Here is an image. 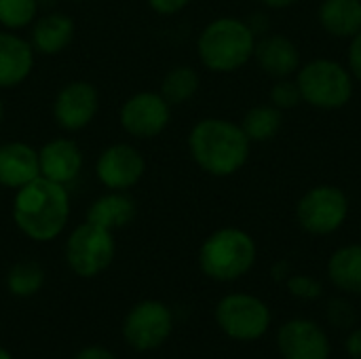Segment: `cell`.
<instances>
[{
  "instance_id": "16",
  "label": "cell",
  "mask_w": 361,
  "mask_h": 359,
  "mask_svg": "<svg viewBox=\"0 0 361 359\" xmlns=\"http://www.w3.org/2000/svg\"><path fill=\"white\" fill-rule=\"evenodd\" d=\"M36 66V51L19 32L0 28V91L23 85Z\"/></svg>"
},
{
  "instance_id": "18",
  "label": "cell",
  "mask_w": 361,
  "mask_h": 359,
  "mask_svg": "<svg viewBox=\"0 0 361 359\" xmlns=\"http://www.w3.org/2000/svg\"><path fill=\"white\" fill-rule=\"evenodd\" d=\"M40 176L38 148L27 142L11 140L0 144V186L17 190Z\"/></svg>"
},
{
  "instance_id": "29",
  "label": "cell",
  "mask_w": 361,
  "mask_h": 359,
  "mask_svg": "<svg viewBox=\"0 0 361 359\" xmlns=\"http://www.w3.org/2000/svg\"><path fill=\"white\" fill-rule=\"evenodd\" d=\"M192 0H146L148 8L157 15L169 17V15H178L182 13Z\"/></svg>"
},
{
  "instance_id": "19",
  "label": "cell",
  "mask_w": 361,
  "mask_h": 359,
  "mask_svg": "<svg viewBox=\"0 0 361 359\" xmlns=\"http://www.w3.org/2000/svg\"><path fill=\"white\" fill-rule=\"evenodd\" d=\"M137 216V203L129 193L123 190H106L97 199L91 201L87 209V220L108 229V231H121L127 229Z\"/></svg>"
},
{
  "instance_id": "21",
  "label": "cell",
  "mask_w": 361,
  "mask_h": 359,
  "mask_svg": "<svg viewBox=\"0 0 361 359\" xmlns=\"http://www.w3.org/2000/svg\"><path fill=\"white\" fill-rule=\"evenodd\" d=\"M326 273L338 292L361 296V243H349L334 250L328 258Z\"/></svg>"
},
{
  "instance_id": "4",
  "label": "cell",
  "mask_w": 361,
  "mask_h": 359,
  "mask_svg": "<svg viewBox=\"0 0 361 359\" xmlns=\"http://www.w3.org/2000/svg\"><path fill=\"white\" fill-rule=\"evenodd\" d=\"M258 258L254 237L239 226H222L205 237L199 248L201 273L218 284H233L245 277Z\"/></svg>"
},
{
  "instance_id": "20",
  "label": "cell",
  "mask_w": 361,
  "mask_h": 359,
  "mask_svg": "<svg viewBox=\"0 0 361 359\" xmlns=\"http://www.w3.org/2000/svg\"><path fill=\"white\" fill-rule=\"evenodd\" d=\"M317 21L332 38L351 40L361 30V0H322Z\"/></svg>"
},
{
  "instance_id": "31",
  "label": "cell",
  "mask_w": 361,
  "mask_h": 359,
  "mask_svg": "<svg viewBox=\"0 0 361 359\" xmlns=\"http://www.w3.org/2000/svg\"><path fill=\"white\" fill-rule=\"evenodd\" d=\"M345 353L349 359H361V326H355L347 332Z\"/></svg>"
},
{
  "instance_id": "17",
  "label": "cell",
  "mask_w": 361,
  "mask_h": 359,
  "mask_svg": "<svg viewBox=\"0 0 361 359\" xmlns=\"http://www.w3.org/2000/svg\"><path fill=\"white\" fill-rule=\"evenodd\" d=\"M76 36V23L68 13L51 11L36 17L30 25V44L34 47L36 55L55 57L63 53Z\"/></svg>"
},
{
  "instance_id": "9",
  "label": "cell",
  "mask_w": 361,
  "mask_h": 359,
  "mask_svg": "<svg viewBox=\"0 0 361 359\" xmlns=\"http://www.w3.org/2000/svg\"><path fill=\"white\" fill-rule=\"evenodd\" d=\"M173 324V311L163 300L146 298L135 303L127 311L121 332L131 349L148 353L163 347L169 341Z\"/></svg>"
},
{
  "instance_id": "8",
  "label": "cell",
  "mask_w": 361,
  "mask_h": 359,
  "mask_svg": "<svg viewBox=\"0 0 361 359\" xmlns=\"http://www.w3.org/2000/svg\"><path fill=\"white\" fill-rule=\"evenodd\" d=\"M349 218V197L341 186H311L296 203L298 226L313 237L334 235Z\"/></svg>"
},
{
  "instance_id": "2",
  "label": "cell",
  "mask_w": 361,
  "mask_h": 359,
  "mask_svg": "<svg viewBox=\"0 0 361 359\" xmlns=\"http://www.w3.org/2000/svg\"><path fill=\"white\" fill-rule=\"evenodd\" d=\"M186 146L195 165L212 178H231L239 174L252 150V142L241 125L222 116L197 121L188 131Z\"/></svg>"
},
{
  "instance_id": "15",
  "label": "cell",
  "mask_w": 361,
  "mask_h": 359,
  "mask_svg": "<svg viewBox=\"0 0 361 359\" xmlns=\"http://www.w3.org/2000/svg\"><path fill=\"white\" fill-rule=\"evenodd\" d=\"M254 61L271 78H290L302 66L298 44L286 34H262L256 38Z\"/></svg>"
},
{
  "instance_id": "23",
  "label": "cell",
  "mask_w": 361,
  "mask_h": 359,
  "mask_svg": "<svg viewBox=\"0 0 361 359\" xmlns=\"http://www.w3.org/2000/svg\"><path fill=\"white\" fill-rule=\"evenodd\" d=\"M199 87H201L199 72L188 63H178L165 72L161 87H159V93L171 106H182L199 93Z\"/></svg>"
},
{
  "instance_id": "7",
  "label": "cell",
  "mask_w": 361,
  "mask_h": 359,
  "mask_svg": "<svg viewBox=\"0 0 361 359\" xmlns=\"http://www.w3.org/2000/svg\"><path fill=\"white\" fill-rule=\"evenodd\" d=\"M116 256L114 233L89 220L74 226L63 245L68 269L82 279H93L110 269Z\"/></svg>"
},
{
  "instance_id": "36",
  "label": "cell",
  "mask_w": 361,
  "mask_h": 359,
  "mask_svg": "<svg viewBox=\"0 0 361 359\" xmlns=\"http://www.w3.org/2000/svg\"><path fill=\"white\" fill-rule=\"evenodd\" d=\"M4 121V102H2V95H0V125Z\"/></svg>"
},
{
  "instance_id": "13",
  "label": "cell",
  "mask_w": 361,
  "mask_h": 359,
  "mask_svg": "<svg viewBox=\"0 0 361 359\" xmlns=\"http://www.w3.org/2000/svg\"><path fill=\"white\" fill-rule=\"evenodd\" d=\"M277 351L281 359H330L332 341L328 330L315 320L292 317L279 326Z\"/></svg>"
},
{
  "instance_id": "33",
  "label": "cell",
  "mask_w": 361,
  "mask_h": 359,
  "mask_svg": "<svg viewBox=\"0 0 361 359\" xmlns=\"http://www.w3.org/2000/svg\"><path fill=\"white\" fill-rule=\"evenodd\" d=\"M292 273H294V271H292V264H290L288 260H277V262L271 267V277H273L275 284H286V281L290 279Z\"/></svg>"
},
{
  "instance_id": "35",
  "label": "cell",
  "mask_w": 361,
  "mask_h": 359,
  "mask_svg": "<svg viewBox=\"0 0 361 359\" xmlns=\"http://www.w3.org/2000/svg\"><path fill=\"white\" fill-rule=\"evenodd\" d=\"M0 359H13V355H11V353H8V351L2 347V345H0Z\"/></svg>"
},
{
  "instance_id": "37",
  "label": "cell",
  "mask_w": 361,
  "mask_h": 359,
  "mask_svg": "<svg viewBox=\"0 0 361 359\" xmlns=\"http://www.w3.org/2000/svg\"><path fill=\"white\" fill-rule=\"evenodd\" d=\"M72 2H85V0H72Z\"/></svg>"
},
{
  "instance_id": "27",
  "label": "cell",
  "mask_w": 361,
  "mask_h": 359,
  "mask_svg": "<svg viewBox=\"0 0 361 359\" xmlns=\"http://www.w3.org/2000/svg\"><path fill=\"white\" fill-rule=\"evenodd\" d=\"M286 290L292 298L296 300H305V303H313L319 300L324 296V284L313 277V275H305V273H292L290 279L286 281Z\"/></svg>"
},
{
  "instance_id": "34",
  "label": "cell",
  "mask_w": 361,
  "mask_h": 359,
  "mask_svg": "<svg viewBox=\"0 0 361 359\" xmlns=\"http://www.w3.org/2000/svg\"><path fill=\"white\" fill-rule=\"evenodd\" d=\"M260 2L269 8H288V6L296 4L298 0H260Z\"/></svg>"
},
{
  "instance_id": "5",
  "label": "cell",
  "mask_w": 361,
  "mask_h": 359,
  "mask_svg": "<svg viewBox=\"0 0 361 359\" xmlns=\"http://www.w3.org/2000/svg\"><path fill=\"white\" fill-rule=\"evenodd\" d=\"M302 102L317 110H341L355 93L351 70L330 57H317L298 68L294 74Z\"/></svg>"
},
{
  "instance_id": "30",
  "label": "cell",
  "mask_w": 361,
  "mask_h": 359,
  "mask_svg": "<svg viewBox=\"0 0 361 359\" xmlns=\"http://www.w3.org/2000/svg\"><path fill=\"white\" fill-rule=\"evenodd\" d=\"M347 68L351 70L353 78L361 83V30L349 40V53H347Z\"/></svg>"
},
{
  "instance_id": "26",
  "label": "cell",
  "mask_w": 361,
  "mask_h": 359,
  "mask_svg": "<svg viewBox=\"0 0 361 359\" xmlns=\"http://www.w3.org/2000/svg\"><path fill=\"white\" fill-rule=\"evenodd\" d=\"M326 322L338 332H349L357 324V309L349 298H330L326 305Z\"/></svg>"
},
{
  "instance_id": "10",
  "label": "cell",
  "mask_w": 361,
  "mask_h": 359,
  "mask_svg": "<svg viewBox=\"0 0 361 359\" xmlns=\"http://www.w3.org/2000/svg\"><path fill=\"white\" fill-rule=\"evenodd\" d=\"M171 108L159 91H137L121 104V129L135 140L159 138L171 123Z\"/></svg>"
},
{
  "instance_id": "32",
  "label": "cell",
  "mask_w": 361,
  "mask_h": 359,
  "mask_svg": "<svg viewBox=\"0 0 361 359\" xmlns=\"http://www.w3.org/2000/svg\"><path fill=\"white\" fill-rule=\"evenodd\" d=\"M74 359H118L110 349H106V347H102V345H87V347H82Z\"/></svg>"
},
{
  "instance_id": "24",
  "label": "cell",
  "mask_w": 361,
  "mask_h": 359,
  "mask_svg": "<svg viewBox=\"0 0 361 359\" xmlns=\"http://www.w3.org/2000/svg\"><path fill=\"white\" fill-rule=\"evenodd\" d=\"M44 286V269L34 260H21L6 273V290L15 298H32Z\"/></svg>"
},
{
  "instance_id": "11",
  "label": "cell",
  "mask_w": 361,
  "mask_h": 359,
  "mask_svg": "<svg viewBox=\"0 0 361 359\" xmlns=\"http://www.w3.org/2000/svg\"><path fill=\"white\" fill-rule=\"evenodd\" d=\"M93 174L106 190L129 193L146 174V159L140 148L129 142H114L99 150Z\"/></svg>"
},
{
  "instance_id": "22",
  "label": "cell",
  "mask_w": 361,
  "mask_h": 359,
  "mask_svg": "<svg viewBox=\"0 0 361 359\" xmlns=\"http://www.w3.org/2000/svg\"><path fill=\"white\" fill-rule=\"evenodd\" d=\"M239 125L252 144L271 142L283 127V112L273 104H258L243 114Z\"/></svg>"
},
{
  "instance_id": "28",
  "label": "cell",
  "mask_w": 361,
  "mask_h": 359,
  "mask_svg": "<svg viewBox=\"0 0 361 359\" xmlns=\"http://www.w3.org/2000/svg\"><path fill=\"white\" fill-rule=\"evenodd\" d=\"M269 99L281 112L292 110V108L302 104L300 89H298V85H296V80L292 76L290 78H275V83L271 87V93H269Z\"/></svg>"
},
{
  "instance_id": "3",
  "label": "cell",
  "mask_w": 361,
  "mask_h": 359,
  "mask_svg": "<svg viewBox=\"0 0 361 359\" xmlns=\"http://www.w3.org/2000/svg\"><path fill=\"white\" fill-rule=\"evenodd\" d=\"M256 34L241 17L212 19L197 36V57L214 74H233L254 59Z\"/></svg>"
},
{
  "instance_id": "1",
  "label": "cell",
  "mask_w": 361,
  "mask_h": 359,
  "mask_svg": "<svg viewBox=\"0 0 361 359\" xmlns=\"http://www.w3.org/2000/svg\"><path fill=\"white\" fill-rule=\"evenodd\" d=\"M70 212L68 186L42 176L17 188L11 203V216L17 231L34 243H49L63 235Z\"/></svg>"
},
{
  "instance_id": "12",
  "label": "cell",
  "mask_w": 361,
  "mask_h": 359,
  "mask_svg": "<svg viewBox=\"0 0 361 359\" xmlns=\"http://www.w3.org/2000/svg\"><path fill=\"white\" fill-rule=\"evenodd\" d=\"M53 121L66 133H78L87 129L99 112V91L89 80H70L55 93Z\"/></svg>"
},
{
  "instance_id": "14",
  "label": "cell",
  "mask_w": 361,
  "mask_h": 359,
  "mask_svg": "<svg viewBox=\"0 0 361 359\" xmlns=\"http://www.w3.org/2000/svg\"><path fill=\"white\" fill-rule=\"evenodd\" d=\"M85 165V154L72 138H51L38 148V169L40 176L57 182L72 184Z\"/></svg>"
},
{
  "instance_id": "6",
  "label": "cell",
  "mask_w": 361,
  "mask_h": 359,
  "mask_svg": "<svg viewBox=\"0 0 361 359\" xmlns=\"http://www.w3.org/2000/svg\"><path fill=\"white\" fill-rule=\"evenodd\" d=\"M214 317L220 332L235 343H256L267 336L273 324L269 305L250 292H231L222 296Z\"/></svg>"
},
{
  "instance_id": "25",
  "label": "cell",
  "mask_w": 361,
  "mask_h": 359,
  "mask_svg": "<svg viewBox=\"0 0 361 359\" xmlns=\"http://www.w3.org/2000/svg\"><path fill=\"white\" fill-rule=\"evenodd\" d=\"M40 15L38 0H0V28L21 32Z\"/></svg>"
}]
</instances>
